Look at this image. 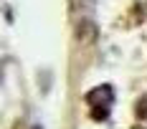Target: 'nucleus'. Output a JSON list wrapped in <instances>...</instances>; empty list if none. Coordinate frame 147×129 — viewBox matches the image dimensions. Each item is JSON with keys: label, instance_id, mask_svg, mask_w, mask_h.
<instances>
[{"label": "nucleus", "instance_id": "obj_1", "mask_svg": "<svg viewBox=\"0 0 147 129\" xmlns=\"http://www.w3.org/2000/svg\"><path fill=\"white\" fill-rule=\"evenodd\" d=\"M86 101H89V106H91V119L94 122H104L109 116L112 104H114V89L109 84L96 86V89H91L86 94Z\"/></svg>", "mask_w": 147, "mask_h": 129}, {"label": "nucleus", "instance_id": "obj_2", "mask_svg": "<svg viewBox=\"0 0 147 129\" xmlns=\"http://www.w3.org/2000/svg\"><path fill=\"white\" fill-rule=\"evenodd\" d=\"M134 114H137V119H140V122H147V96H142V99L137 101Z\"/></svg>", "mask_w": 147, "mask_h": 129}]
</instances>
